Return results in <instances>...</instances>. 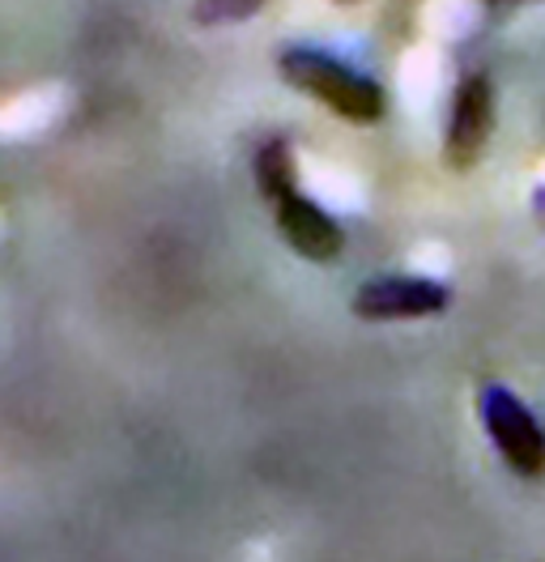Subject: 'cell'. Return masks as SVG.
<instances>
[{
    "mask_svg": "<svg viewBox=\"0 0 545 562\" xmlns=\"http://www.w3.org/2000/svg\"><path fill=\"white\" fill-rule=\"evenodd\" d=\"M481 422L499 448V457L515 477H542L545 473V430L542 422L529 414V405L508 392V387L490 384L481 392Z\"/></svg>",
    "mask_w": 545,
    "mask_h": 562,
    "instance_id": "cell-2",
    "label": "cell"
},
{
    "mask_svg": "<svg viewBox=\"0 0 545 562\" xmlns=\"http://www.w3.org/2000/svg\"><path fill=\"white\" fill-rule=\"evenodd\" d=\"M494 128V90H490V77L486 72H469L460 77L456 86V99H452V124H447V140H443V154L456 171H469L486 140Z\"/></svg>",
    "mask_w": 545,
    "mask_h": 562,
    "instance_id": "cell-3",
    "label": "cell"
},
{
    "mask_svg": "<svg viewBox=\"0 0 545 562\" xmlns=\"http://www.w3.org/2000/svg\"><path fill=\"white\" fill-rule=\"evenodd\" d=\"M272 217H277V231H281V239L294 247L299 256L315 260V265H329V260H337L341 247H345V235H341L337 222H333L329 213L320 210L311 196H303V192H290V196H281V201L272 205Z\"/></svg>",
    "mask_w": 545,
    "mask_h": 562,
    "instance_id": "cell-5",
    "label": "cell"
},
{
    "mask_svg": "<svg viewBox=\"0 0 545 562\" xmlns=\"http://www.w3.org/2000/svg\"><path fill=\"white\" fill-rule=\"evenodd\" d=\"M452 303V290L431 278H375L354 294L358 319H422L440 316Z\"/></svg>",
    "mask_w": 545,
    "mask_h": 562,
    "instance_id": "cell-4",
    "label": "cell"
},
{
    "mask_svg": "<svg viewBox=\"0 0 545 562\" xmlns=\"http://www.w3.org/2000/svg\"><path fill=\"white\" fill-rule=\"evenodd\" d=\"M265 0H197L192 18L204 26H218V22H238V18H252Z\"/></svg>",
    "mask_w": 545,
    "mask_h": 562,
    "instance_id": "cell-7",
    "label": "cell"
},
{
    "mask_svg": "<svg viewBox=\"0 0 545 562\" xmlns=\"http://www.w3.org/2000/svg\"><path fill=\"white\" fill-rule=\"evenodd\" d=\"M490 9H508V4H524V0H486Z\"/></svg>",
    "mask_w": 545,
    "mask_h": 562,
    "instance_id": "cell-8",
    "label": "cell"
},
{
    "mask_svg": "<svg viewBox=\"0 0 545 562\" xmlns=\"http://www.w3.org/2000/svg\"><path fill=\"white\" fill-rule=\"evenodd\" d=\"M256 183H260L269 205H277L290 192H299V167H294V154H290L286 140H265L260 145V154H256Z\"/></svg>",
    "mask_w": 545,
    "mask_h": 562,
    "instance_id": "cell-6",
    "label": "cell"
},
{
    "mask_svg": "<svg viewBox=\"0 0 545 562\" xmlns=\"http://www.w3.org/2000/svg\"><path fill=\"white\" fill-rule=\"evenodd\" d=\"M277 69L286 77V86L303 90L311 99L329 106L333 115L349 120V124H375L383 115V90L375 86L371 77H363L358 69L341 65L337 56L315 52V47H286Z\"/></svg>",
    "mask_w": 545,
    "mask_h": 562,
    "instance_id": "cell-1",
    "label": "cell"
}]
</instances>
